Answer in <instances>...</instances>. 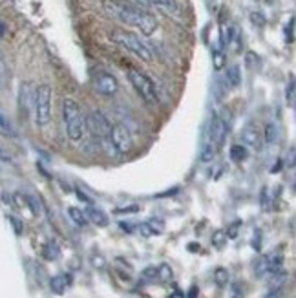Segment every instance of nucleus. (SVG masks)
Segmentation results:
<instances>
[{"mask_svg":"<svg viewBox=\"0 0 296 298\" xmlns=\"http://www.w3.org/2000/svg\"><path fill=\"white\" fill-rule=\"evenodd\" d=\"M0 136H4V138H15V136H17L11 121H9L2 112H0Z\"/></svg>","mask_w":296,"mask_h":298,"instance_id":"dca6fc26","label":"nucleus"},{"mask_svg":"<svg viewBox=\"0 0 296 298\" xmlns=\"http://www.w3.org/2000/svg\"><path fill=\"white\" fill-rule=\"evenodd\" d=\"M188 298H196V287L190 289V294H188Z\"/></svg>","mask_w":296,"mask_h":298,"instance_id":"f704fd0d","label":"nucleus"},{"mask_svg":"<svg viewBox=\"0 0 296 298\" xmlns=\"http://www.w3.org/2000/svg\"><path fill=\"white\" fill-rule=\"evenodd\" d=\"M137 211H139V207H137V205L123 207V209H115V212H117V214H123V212H137Z\"/></svg>","mask_w":296,"mask_h":298,"instance_id":"7c9ffc66","label":"nucleus"},{"mask_svg":"<svg viewBox=\"0 0 296 298\" xmlns=\"http://www.w3.org/2000/svg\"><path fill=\"white\" fill-rule=\"evenodd\" d=\"M110 41L114 42V44H117V46H121L123 50L134 53V55L139 57L145 62H152L154 60L152 48L139 35H136V33L126 31V29H114V31L110 33Z\"/></svg>","mask_w":296,"mask_h":298,"instance_id":"7ed1b4c3","label":"nucleus"},{"mask_svg":"<svg viewBox=\"0 0 296 298\" xmlns=\"http://www.w3.org/2000/svg\"><path fill=\"white\" fill-rule=\"evenodd\" d=\"M285 97H287L289 105H292V101H294V81L291 79V83H289V88L287 92H285Z\"/></svg>","mask_w":296,"mask_h":298,"instance_id":"bb28decb","label":"nucleus"},{"mask_svg":"<svg viewBox=\"0 0 296 298\" xmlns=\"http://www.w3.org/2000/svg\"><path fill=\"white\" fill-rule=\"evenodd\" d=\"M110 143H112V147L117 154H128L134 147L132 134L121 123L114 124L112 130H110Z\"/></svg>","mask_w":296,"mask_h":298,"instance_id":"6e6552de","label":"nucleus"},{"mask_svg":"<svg viewBox=\"0 0 296 298\" xmlns=\"http://www.w3.org/2000/svg\"><path fill=\"white\" fill-rule=\"evenodd\" d=\"M91 263H93V267H97V269H103V267H105V258L103 256H93L91 258Z\"/></svg>","mask_w":296,"mask_h":298,"instance_id":"c85d7f7f","label":"nucleus"},{"mask_svg":"<svg viewBox=\"0 0 296 298\" xmlns=\"http://www.w3.org/2000/svg\"><path fill=\"white\" fill-rule=\"evenodd\" d=\"M242 145H243V147L254 148V150H258V148L261 147V134L258 132V128H256V126L249 124V126H245V128H243V132H242Z\"/></svg>","mask_w":296,"mask_h":298,"instance_id":"9b49d317","label":"nucleus"},{"mask_svg":"<svg viewBox=\"0 0 296 298\" xmlns=\"http://www.w3.org/2000/svg\"><path fill=\"white\" fill-rule=\"evenodd\" d=\"M276 136H278V132H276V124L269 123L267 126H265V141L274 143L276 141Z\"/></svg>","mask_w":296,"mask_h":298,"instance_id":"5701e85b","label":"nucleus"},{"mask_svg":"<svg viewBox=\"0 0 296 298\" xmlns=\"http://www.w3.org/2000/svg\"><path fill=\"white\" fill-rule=\"evenodd\" d=\"M86 216H88V220L93 221L97 227H106V225H108V216L101 211V209H97V207H91V205L88 207Z\"/></svg>","mask_w":296,"mask_h":298,"instance_id":"ddd939ff","label":"nucleus"},{"mask_svg":"<svg viewBox=\"0 0 296 298\" xmlns=\"http://www.w3.org/2000/svg\"><path fill=\"white\" fill-rule=\"evenodd\" d=\"M84 124H86L88 132L91 134V138L97 139V143H99L101 147H106V145L112 147V143H110V130H112V124L106 119L105 114H101L99 110L90 112V114L84 117Z\"/></svg>","mask_w":296,"mask_h":298,"instance_id":"0eeeda50","label":"nucleus"},{"mask_svg":"<svg viewBox=\"0 0 296 298\" xmlns=\"http://www.w3.org/2000/svg\"><path fill=\"white\" fill-rule=\"evenodd\" d=\"M59 254H60V251H59V247H57V243H48L46 245V251H44V256L48 258V260H57L59 258Z\"/></svg>","mask_w":296,"mask_h":298,"instance_id":"4be33fe9","label":"nucleus"},{"mask_svg":"<svg viewBox=\"0 0 296 298\" xmlns=\"http://www.w3.org/2000/svg\"><path fill=\"white\" fill-rule=\"evenodd\" d=\"M103 8H105V11L110 17L121 20L123 24L137 28L145 37L154 35L157 26H159L155 15L150 13L148 10H145L143 6L136 4V2H128V0H103Z\"/></svg>","mask_w":296,"mask_h":298,"instance_id":"f257e3e1","label":"nucleus"},{"mask_svg":"<svg viewBox=\"0 0 296 298\" xmlns=\"http://www.w3.org/2000/svg\"><path fill=\"white\" fill-rule=\"evenodd\" d=\"M62 119L64 128L72 141H81L86 130L84 124V115L81 112V106L77 101H73L72 97H64L62 99Z\"/></svg>","mask_w":296,"mask_h":298,"instance_id":"20e7f679","label":"nucleus"},{"mask_svg":"<svg viewBox=\"0 0 296 298\" xmlns=\"http://www.w3.org/2000/svg\"><path fill=\"white\" fill-rule=\"evenodd\" d=\"M225 136H227V124H225V121L221 119L218 114H210V117L205 123V128H203L200 161L209 163V161L214 159L216 152H218L219 145L223 143Z\"/></svg>","mask_w":296,"mask_h":298,"instance_id":"f03ea898","label":"nucleus"},{"mask_svg":"<svg viewBox=\"0 0 296 298\" xmlns=\"http://www.w3.org/2000/svg\"><path fill=\"white\" fill-rule=\"evenodd\" d=\"M93 88L95 92L103 97H112L117 93L119 90V83L117 79L114 77L112 74H106V72H99L93 79Z\"/></svg>","mask_w":296,"mask_h":298,"instance_id":"1a4fd4ad","label":"nucleus"},{"mask_svg":"<svg viewBox=\"0 0 296 298\" xmlns=\"http://www.w3.org/2000/svg\"><path fill=\"white\" fill-rule=\"evenodd\" d=\"M231 157H233V161H236V163L245 161L247 159V147H243V145H234V147H231Z\"/></svg>","mask_w":296,"mask_h":298,"instance_id":"aec40b11","label":"nucleus"},{"mask_svg":"<svg viewBox=\"0 0 296 298\" xmlns=\"http://www.w3.org/2000/svg\"><path fill=\"white\" fill-rule=\"evenodd\" d=\"M4 33H6V24H4V20L0 19V39L4 37Z\"/></svg>","mask_w":296,"mask_h":298,"instance_id":"473e14b6","label":"nucleus"},{"mask_svg":"<svg viewBox=\"0 0 296 298\" xmlns=\"http://www.w3.org/2000/svg\"><path fill=\"white\" fill-rule=\"evenodd\" d=\"M245 64H247V68H251V70L258 64V57H256L252 51H249V53L245 55Z\"/></svg>","mask_w":296,"mask_h":298,"instance_id":"a878e982","label":"nucleus"},{"mask_svg":"<svg viewBox=\"0 0 296 298\" xmlns=\"http://www.w3.org/2000/svg\"><path fill=\"white\" fill-rule=\"evenodd\" d=\"M285 39H287V42L294 41V19L289 20V26L285 28Z\"/></svg>","mask_w":296,"mask_h":298,"instance_id":"393cba45","label":"nucleus"},{"mask_svg":"<svg viewBox=\"0 0 296 298\" xmlns=\"http://www.w3.org/2000/svg\"><path fill=\"white\" fill-rule=\"evenodd\" d=\"M0 157H2V159H9V156L6 154V150H2V148H0Z\"/></svg>","mask_w":296,"mask_h":298,"instance_id":"72a5a7b5","label":"nucleus"},{"mask_svg":"<svg viewBox=\"0 0 296 298\" xmlns=\"http://www.w3.org/2000/svg\"><path fill=\"white\" fill-rule=\"evenodd\" d=\"M228 278H231V275H228V271L223 269V267H218V269L214 271V284L218 285V287H227Z\"/></svg>","mask_w":296,"mask_h":298,"instance_id":"6ab92c4d","label":"nucleus"},{"mask_svg":"<svg viewBox=\"0 0 296 298\" xmlns=\"http://www.w3.org/2000/svg\"><path fill=\"white\" fill-rule=\"evenodd\" d=\"M227 234L223 233V230H216L214 236H212V245H214L216 249H223V245L227 243Z\"/></svg>","mask_w":296,"mask_h":298,"instance_id":"412c9836","label":"nucleus"},{"mask_svg":"<svg viewBox=\"0 0 296 298\" xmlns=\"http://www.w3.org/2000/svg\"><path fill=\"white\" fill-rule=\"evenodd\" d=\"M126 75H128L130 84L136 88V92L141 95L143 101H145L148 106H152V108L157 106V103H159V95H157V90H155L154 81H152L145 72H141V70H137V68H128Z\"/></svg>","mask_w":296,"mask_h":298,"instance_id":"39448f33","label":"nucleus"},{"mask_svg":"<svg viewBox=\"0 0 296 298\" xmlns=\"http://www.w3.org/2000/svg\"><path fill=\"white\" fill-rule=\"evenodd\" d=\"M137 230H139L141 236H145V238L159 236V234H163V230H165V221L161 220V218H150V220L145 221V223L137 225Z\"/></svg>","mask_w":296,"mask_h":298,"instance_id":"9d476101","label":"nucleus"},{"mask_svg":"<svg viewBox=\"0 0 296 298\" xmlns=\"http://www.w3.org/2000/svg\"><path fill=\"white\" fill-rule=\"evenodd\" d=\"M265 298H280V291L278 289H274V291H271V293L267 294Z\"/></svg>","mask_w":296,"mask_h":298,"instance_id":"2f4dec72","label":"nucleus"},{"mask_svg":"<svg viewBox=\"0 0 296 298\" xmlns=\"http://www.w3.org/2000/svg\"><path fill=\"white\" fill-rule=\"evenodd\" d=\"M227 86L228 88H238L242 84V72H240V66H231L227 70Z\"/></svg>","mask_w":296,"mask_h":298,"instance_id":"2eb2a0df","label":"nucleus"},{"mask_svg":"<svg viewBox=\"0 0 296 298\" xmlns=\"http://www.w3.org/2000/svg\"><path fill=\"white\" fill-rule=\"evenodd\" d=\"M51 285V291H53L55 294H64V291H66V287L70 285V276L68 275H57L51 278L50 282Z\"/></svg>","mask_w":296,"mask_h":298,"instance_id":"4468645a","label":"nucleus"},{"mask_svg":"<svg viewBox=\"0 0 296 298\" xmlns=\"http://www.w3.org/2000/svg\"><path fill=\"white\" fill-rule=\"evenodd\" d=\"M51 97L53 90L50 84H41L37 86L35 97H33V112H35V123L37 126H48L51 121Z\"/></svg>","mask_w":296,"mask_h":298,"instance_id":"423d86ee","label":"nucleus"},{"mask_svg":"<svg viewBox=\"0 0 296 298\" xmlns=\"http://www.w3.org/2000/svg\"><path fill=\"white\" fill-rule=\"evenodd\" d=\"M155 278L161 280V282H170L174 278V271L169 263H161V266L155 267Z\"/></svg>","mask_w":296,"mask_h":298,"instance_id":"f3484780","label":"nucleus"},{"mask_svg":"<svg viewBox=\"0 0 296 298\" xmlns=\"http://www.w3.org/2000/svg\"><path fill=\"white\" fill-rule=\"evenodd\" d=\"M240 225H242V223H240V221H236V223H233L231 227H228V230L225 233V234H227V238H236V236H238V227H240Z\"/></svg>","mask_w":296,"mask_h":298,"instance_id":"cd10ccee","label":"nucleus"},{"mask_svg":"<svg viewBox=\"0 0 296 298\" xmlns=\"http://www.w3.org/2000/svg\"><path fill=\"white\" fill-rule=\"evenodd\" d=\"M188 249L194 252V251H198V245H196V243H190V245H188Z\"/></svg>","mask_w":296,"mask_h":298,"instance_id":"c9c22d12","label":"nucleus"},{"mask_svg":"<svg viewBox=\"0 0 296 298\" xmlns=\"http://www.w3.org/2000/svg\"><path fill=\"white\" fill-rule=\"evenodd\" d=\"M251 19H252V22H254L256 26H264V24H265L264 15H260V13H252V15H251Z\"/></svg>","mask_w":296,"mask_h":298,"instance_id":"c756f323","label":"nucleus"},{"mask_svg":"<svg viewBox=\"0 0 296 298\" xmlns=\"http://www.w3.org/2000/svg\"><path fill=\"white\" fill-rule=\"evenodd\" d=\"M68 214H70V218H72V220L79 225V227H86L88 225V216L84 214L81 209H77V207H70Z\"/></svg>","mask_w":296,"mask_h":298,"instance_id":"a211bd4d","label":"nucleus"},{"mask_svg":"<svg viewBox=\"0 0 296 298\" xmlns=\"http://www.w3.org/2000/svg\"><path fill=\"white\" fill-rule=\"evenodd\" d=\"M225 66V55L221 51H216L214 53V70H221Z\"/></svg>","mask_w":296,"mask_h":298,"instance_id":"b1692460","label":"nucleus"},{"mask_svg":"<svg viewBox=\"0 0 296 298\" xmlns=\"http://www.w3.org/2000/svg\"><path fill=\"white\" fill-rule=\"evenodd\" d=\"M139 6H150L155 10H161L165 13H176L178 11V2L176 0H134Z\"/></svg>","mask_w":296,"mask_h":298,"instance_id":"f8f14e48","label":"nucleus"}]
</instances>
